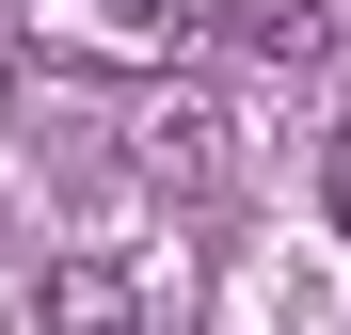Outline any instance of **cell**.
Returning a JSON list of instances; mask_svg holds the SVG:
<instances>
[{"label": "cell", "mask_w": 351, "mask_h": 335, "mask_svg": "<svg viewBox=\"0 0 351 335\" xmlns=\"http://www.w3.org/2000/svg\"><path fill=\"white\" fill-rule=\"evenodd\" d=\"M16 32L48 48V64H80V80H160L176 48H192L176 0H16Z\"/></svg>", "instance_id": "1"}, {"label": "cell", "mask_w": 351, "mask_h": 335, "mask_svg": "<svg viewBox=\"0 0 351 335\" xmlns=\"http://www.w3.org/2000/svg\"><path fill=\"white\" fill-rule=\"evenodd\" d=\"M223 48H240V64H335V0H240Z\"/></svg>", "instance_id": "3"}, {"label": "cell", "mask_w": 351, "mask_h": 335, "mask_svg": "<svg viewBox=\"0 0 351 335\" xmlns=\"http://www.w3.org/2000/svg\"><path fill=\"white\" fill-rule=\"evenodd\" d=\"M32 319L48 335H144V288L112 256H48V288H32Z\"/></svg>", "instance_id": "2"}, {"label": "cell", "mask_w": 351, "mask_h": 335, "mask_svg": "<svg viewBox=\"0 0 351 335\" xmlns=\"http://www.w3.org/2000/svg\"><path fill=\"white\" fill-rule=\"evenodd\" d=\"M319 223L351 240V112H335V144H319Z\"/></svg>", "instance_id": "4"}, {"label": "cell", "mask_w": 351, "mask_h": 335, "mask_svg": "<svg viewBox=\"0 0 351 335\" xmlns=\"http://www.w3.org/2000/svg\"><path fill=\"white\" fill-rule=\"evenodd\" d=\"M0 96H16V64H0Z\"/></svg>", "instance_id": "5"}]
</instances>
